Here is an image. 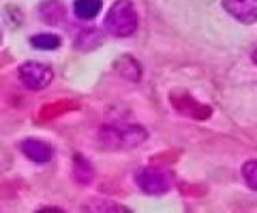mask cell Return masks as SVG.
<instances>
[{
  "instance_id": "obj_1",
  "label": "cell",
  "mask_w": 257,
  "mask_h": 213,
  "mask_svg": "<svg viewBox=\"0 0 257 213\" xmlns=\"http://www.w3.org/2000/svg\"><path fill=\"white\" fill-rule=\"evenodd\" d=\"M147 139H148V132L141 125L114 123V125H104L98 131L100 143L111 151L138 148Z\"/></svg>"
},
{
  "instance_id": "obj_2",
  "label": "cell",
  "mask_w": 257,
  "mask_h": 213,
  "mask_svg": "<svg viewBox=\"0 0 257 213\" xmlns=\"http://www.w3.org/2000/svg\"><path fill=\"white\" fill-rule=\"evenodd\" d=\"M104 30L115 38L134 35L139 25V14L131 0H115L103 21Z\"/></svg>"
},
{
  "instance_id": "obj_3",
  "label": "cell",
  "mask_w": 257,
  "mask_h": 213,
  "mask_svg": "<svg viewBox=\"0 0 257 213\" xmlns=\"http://www.w3.org/2000/svg\"><path fill=\"white\" fill-rule=\"evenodd\" d=\"M134 180L145 194H151V196L165 194L172 188L170 173L156 165L141 166L134 174Z\"/></svg>"
},
{
  "instance_id": "obj_4",
  "label": "cell",
  "mask_w": 257,
  "mask_h": 213,
  "mask_svg": "<svg viewBox=\"0 0 257 213\" xmlns=\"http://www.w3.org/2000/svg\"><path fill=\"white\" fill-rule=\"evenodd\" d=\"M18 77L24 87L38 92V90H44L50 86L53 80V70L47 64L39 63V61H27V63L19 66Z\"/></svg>"
},
{
  "instance_id": "obj_5",
  "label": "cell",
  "mask_w": 257,
  "mask_h": 213,
  "mask_svg": "<svg viewBox=\"0 0 257 213\" xmlns=\"http://www.w3.org/2000/svg\"><path fill=\"white\" fill-rule=\"evenodd\" d=\"M169 101L173 106V109L193 120H207L212 115V108L204 103H200L195 97L190 95L187 90H179V92H170Z\"/></svg>"
},
{
  "instance_id": "obj_6",
  "label": "cell",
  "mask_w": 257,
  "mask_h": 213,
  "mask_svg": "<svg viewBox=\"0 0 257 213\" xmlns=\"http://www.w3.org/2000/svg\"><path fill=\"white\" fill-rule=\"evenodd\" d=\"M221 5L229 16L241 24L257 22V0H221Z\"/></svg>"
},
{
  "instance_id": "obj_7",
  "label": "cell",
  "mask_w": 257,
  "mask_h": 213,
  "mask_svg": "<svg viewBox=\"0 0 257 213\" xmlns=\"http://www.w3.org/2000/svg\"><path fill=\"white\" fill-rule=\"evenodd\" d=\"M19 148L22 151V154L35 163H47L53 157V148L49 142H45L42 139H24L19 143Z\"/></svg>"
},
{
  "instance_id": "obj_8",
  "label": "cell",
  "mask_w": 257,
  "mask_h": 213,
  "mask_svg": "<svg viewBox=\"0 0 257 213\" xmlns=\"http://www.w3.org/2000/svg\"><path fill=\"white\" fill-rule=\"evenodd\" d=\"M39 18L49 25H58L66 18V8L58 0H45L39 5Z\"/></svg>"
},
{
  "instance_id": "obj_9",
  "label": "cell",
  "mask_w": 257,
  "mask_h": 213,
  "mask_svg": "<svg viewBox=\"0 0 257 213\" xmlns=\"http://www.w3.org/2000/svg\"><path fill=\"white\" fill-rule=\"evenodd\" d=\"M103 0H75L73 14L81 21H90L101 11Z\"/></svg>"
},
{
  "instance_id": "obj_10",
  "label": "cell",
  "mask_w": 257,
  "mask_h": 213,
  "mask_svg": "<svg viewBox=\"0 0 257 213\" xmlns=\"http://www.w3.org/2000/svg\"><path fill=\"white\" fill-rule=\"evenodd\" d=\"M103 36L97 28H86L78 35L77 41H75V47L81 52H89L101 44Z\"/></svg>"
},
{
  "instance_id": "obj_11",
  "label": "cell",
  "mask_w": 257,
  "mask_h": 213,
  "mask_svg": "<svg viewBox=\"0 0 257 213\" xmlns=\"http://www.w3.org/2000/svg\"><path fill=\"white\" fill-rule=\"evenodd\" d=\"M73 177L80 184H89L94 177V168L92 165L89 163V160L86 157H83L81 154H75L73 157Z\"/></svg>"
},
{
  "instance_id": "obj_12",
  "label": "cell",
  "mask_w": 257,
  "mask_h": 213,
  "mask_svg": "<svg viewBox=\"0 0 257 213\" xmlns=\"http://www.w3.org/2000/svg\"><path fill=\"white\" fill-rule=\"evenodd\" d=\"M30 44L38 50H56L61 47V38L53 33H39L30 38Z\"/></svg>"
},
{
  "instance_id": "obj_13",
  "label": "cell",
  "mask_w": 257,
  "mask_h": 213,
  "mask_svg": "<svg viewBox=\"0 0 257 213\" xmlns=\"http://www.w3.org/2000/svg\"><path fill=\"white\" fill-rule=\"evenodd\" d=\"M83 208L87 211H131L122 204H117L109 199H100V197H94V199L87 201Z\"/></svg>"
},
{
  "instance_id": "obj_14",
  "label": "cell",
  "mask_w": 257,
  "mask_h": 213,
  "mask_svg": "<svg viewBox=\"0 0 257 213\" xmlns=\"http://www.w3.org/2000/svg\"><path fill=\"white\" fill-rule=\"evenodd\" d=\"M117 70L122 77L128 78L130 81H139L141 78V66L131 56H123L120 59V67H117Z\"/></svg>"
},
{
  "instance_id": "obj_15",
  "label": "cell",
  "mask_w": 257,
  "mask_h": 213,
  "mask_svg": "<svg viewBox=\"0 0 257 213\" xmlns=\"http://www.w3.org/2000/svg\"><path fill=\"white\" fill-rule=\"evenodd\" d=\"M240 173L245 180V184L248 185V188H251L252 191H257V160L255 159L246 160L241 165Z\"/></svg>"
},
{
  "instance_id": "obj_16",
  "label": "cell",
  "mask_w": 257,
  "mask_h": 213,
  "mask_svg": "<svg viewBox=\"0 0 257 213\" xmlns=\"http://www.w3.org/2000/svg\"><path fill=\"white\" fill-rule=\"evenodd\" d=\"M251 61H252V63L257 66V47L251 52Z\"/></svg>"
}]
</instances>
